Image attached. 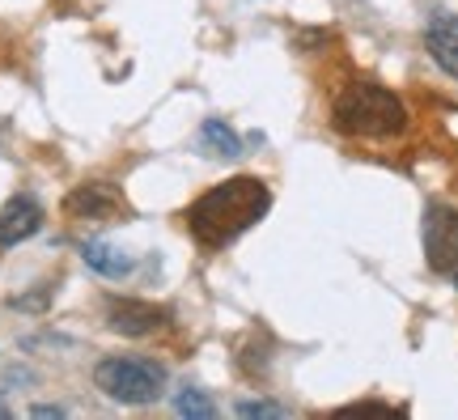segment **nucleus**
Returning <instances> with one entry per match:
<instances>
[{
    "label": "nucleus",
    "instance_id": "nucleus-14",
    "mask_svg": "<svg viewBox=\"0 0 458 420\" xmlns=\"http://www.w3.org/2000/svg\"><path fill=\"white\" fill-rule=\"evenodd\" d=\"M30 416H64V407H34Z\"/></svg>",
    "mask_w": 458,
    "mask_h": 420
},
{
    "label": "nucleus",
    "instance_id": "nucleus-10",
    "mask_svg": "<svg viewBox=\"0 0 458 420\" xmlns=\"http://www.w3.org/2000/svg\"><path fill=\"white\" fill-rule=\"evenodd\" d=\"M199 145L208 149V158H238V153H242V141H238L221 119H208V124L199 128Z\"/></svg>",
    "mask_w": 458,
    "mask_h": 420
},
{
    "label": "nucleus",
    "instance_id": "nucleus-3",
    "mask_svg": "<svg viewBox=\"0 0 458 420\" xmlns=\"http://www.w3.org/2000/svg\"><path fill=\"white\" fill-rule=\"evenodd\" d=\"M94 382L119 404H153L165 387V370L145 356H106L94 370Z\"/></svg>",
    "mask_w": 458,
    "mask_h": 420
},
{
    "label": "nucleus",
    "instance_id": "nucleus-2",
    "mask_svg": "<svg viewBox=\"0 0 458 420\" xmlns=\"http://www.w3.org/2000/svg\"><path fill=\"white\" fill-rule=\"evenodd\" d=\"M408 124L403 102L382 85L357 81L335 98V128L348 136H394Z\"/></svg>",
    "mask_w": 458,
    "mask_h": 420
},
{
    "label": "nucleus",
    "instance_id": "nucleus-4",
    "mask_svg": "<svg viewBox=\"0 0 458 420\" xmlns=\"http://www.w3.org/2000/svg\"><path fill=\"white\" fill-rule=\"evenodd\" d=\"M425 259L433 272L458 268V212L450 204H428L425 212Z\"/></svg>",
    "mask_w": 458,
    "mask_h": 420
},
{
    "label": "nucleus",
    "instance_id": "nucleus-1",
    "mask_svg": "<svg viewBox=\"0 0 458 420\" xmlns=\"http://www.w3.org/2000/svg\"><path fill=\"white\" fill-rule=\"evenodd\" d=\"M267 212V187L259 178H233L221 183L191 209V229L204 243H229L242 229H250Z\"/></svg>",
    "mask_w": 458,
    "mask_h": 420
},
{
    "label": "nucleus",
    "instance_id": "nucleus-6",
    "mask_svg": "<svg viewBox=\"0 0 458 420\" xmlns=\"http://www.w3.org/2000/svg\"><path fill=\"white\" fill-rule=\"evenodd\" d=\"M425 43H428V56H433L450 77H458V17L454 13H437L433 21H428Z\"/></svg>",
    "mask_w": 458,
    "mask_h": 420
},
{
    "label": "nucleus",
    "instance_id": "nucleus-8",
    "mask_svg": "<svg viewBox=\"0 0 458 420\" xmlns=\"http://www.w3.org/2000/svg\"><path fill=\"white\" fill-rule=\"evenodd\" d=\"M68 212H77V217H114V212H123V200L106 183H85L77 195H68Z\"/></svg>",
    "mask_w": 458,
    "mask_h": 420
},
{
    "label": "nucleus",
    "instance_id": "nucleus-15",
    "mask_svg": "<svg viewBox=\"0 0 458 420\" xmlns=\"http://www.w3.org/2000/svg\"><path fill=\"white\" fill-rule=\"evenodd\" d=\"M454 285H458V268H454Z\"/></svg>",
    "mask_w": 458,
    "mask_h": 420
},
{
    "label": "nucleus",
    "instance_id": "nucleus-5",
    "mask_svg": "<svg viewBox=\"0 0 458 420\" xmlns=\"http://www.w3.org/2000/svg\"><path fill=\"white\" fill-rule=\"evenodd\" d=\"M38 226H43V209L34 204L30 195H17V200H9L0 209V246H17L21 238L38 234Z\"/></svg>",
    "mask_w": 458,
    "mask_h": 420
},
{
    "label": "nucleus",
    "instance_id": "nucleus-9",
    "mask_svg": "<svg viewBox=\"0 0 458 420\" xmlns=\"http://www.w3.org/2000/svg\"><path fill=\"white\" fill-rule=\"evenodd\" d=\"M81 255H85V263H89L94 272H102V276H128L131 272V259L123 255L119 246H111V243H85Z\"/></svg>",
    "mask_w": 458,
    "mask_h": 420
},
{
    "label": "nucleus",
    "instance_id": "nucleus-11",
    "mask_svg": "<svg viewBox=\"0 0 458 420\" xmlns=\"http://www.w3.org/2000/svg\"><path fill=\"white\" fill-rule=\"evenodd\" d=\"M174 412H179V416H191V420H213L216 416V404L213 399H208V395H204V390H182L179 399H174Z\"/></svg>",
    "mask_w": 458,
    "mask_h": 420
},
{
    "label": "nucleus",
    "instance_id": "nucleus-7",
    "mask_svg": "<svg viewBox=\"0 0 458 420\" xmlns=\"http://www.w3.org/2000/svg\"><path fill=\"white\" fill-rule=\"evenodd\" d=\"M111 327L123 336H148L162 327V310L145 306V302H114L111 306Z\"/></svg>",
    "mask_w": 458,
    "mask_h": 420
},
{
    "label": "nucleus",
    "instance_id": "nucleus-13",
    "mask_svg": "<svg viewBox=\"0 0 458 420\" xmlns=\"http://www.w3.org/2000/svg\"><path fill=\"white\" fill-rule=\"evenodd\" d=\"M340 416H394V407H386V404H352V407H344Z\"/></svg>",
    "mask_w": 458,
    "mask_h": 420
},
{
    "label": "nucleus",
    "instance_id": "nucleus-12",
    "mask_svg": "<svg viewBox=\"0 0 458 420\" xmlns=\"http://www.w3.org/2000/svg\"><path fill=\"white\" fill-rule=\"evenodd\" d=\"M238 416H246V420H255V416H272V420H280V416H289V412H284V407L280 404H242L238 407Z\"/></svg>",
    "mask_w": 458,
    "mask_h": 420
}]
</instances>
